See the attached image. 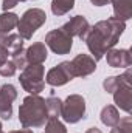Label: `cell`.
<instances>
[{"instance_id":"obj_1","label":"cell","mask_w":132,"mask_h":133,"mask_svg":"<svg viewBox=\"0 0 132 133\" xmlns=\"http://www.w3.org/2000/svg\"><path fill=\"white\" fill-rule=\"evenodd\" d=\"M126 30V22L117 17H109L107 20H99L93 26H90L86 36V43L89 51L93 54V59L98 62L104 57V54L112 50L120 36Z\"/></svg>"},{"instance_id":"obj_2","label":"cell","mask_w":132,"mask_h":133,"mask_svg":"<svg viewBox=\"0 0 132 133\" xmlns=\"http://www.w3.org/2000/svg\"><path fill=\"white\" fill-rule=\"evenodd\" d=\"M48 121L45 99L39 95H30L19 107V122L23 129H37Z\"/></svg>"},{"instance_id":"obj_3","label":"cell","mask_w":132,"mask_h":133,"mask_svg":"<svg viewBox=\"0 0 132 133\" xmlns=\"http://www.w3.org/2000/svg\"><path fill=\"white\" fill-rule=\"evenodd\" d=\"M45 20H47V14H45L44 9H40V8H30L19 19V23H17V31L19 33L17 34L23 40H30L33 37V34L45 23Z\"/></svg>"},{"instance_id":"obj_4","label":"cell","mask_w":132,"mask_h":133,"mask_svg":"<svg viewBox=\"0 0 132 133\" xmlns=\"http://www.w3.org/2000/svg\"><path fill=\"white\" fill-rule=\"evenodd\" d=\"M44 74L45 68L42 65H27L19 76V82L22 88L30 95H39L45 87Z\"/></svg>"},{"instance_id":"obj_5","label":"cell","mask_w":132,"mask_h":133,"mask_svg":"<svg viewBox=\"0 0 132 133\" xmlns=\"http://www.w3.org/2000/svg\"><path fill=\"white\" fill-rule=\"evenodd\" d=\"M61 116L67 124H76L86 118V101L81 95H70L62 102Z\"/></svg>"},{"instance_id":"obj_6","label":"cell","mask_w":132,"mask_h":133,"mask_svg":"<svg viewBox=\"0 0 132 133\" xmlns=\"http://www.w3.org/2000/svg\"><path fill=\"white\" fill-rule=\"evenodd\" d=\"M45 45L56 54L59 56H64L68 54L71 46H73V39L70 36H67L61 28L58 30H51L48 31L45 36Z\"/></svg>"},{"instance_id":"obj_7","label":"cell","mask_w":132,"mask_h":133,"mask_svg":"<svg viewBox=\"0 0 132 133\" xmlns=\"http://www.w3.org/2000/svg\"><path fill=\"white\" fill-rule=\"evenodd\" d=\"M71 79H75V76H73L71 68H70V61H65V62H61L59 65L53 66L47 73L45 82L51 87H62L67 82H70Z\"/></svg>"},{"instance_id":"obj_8","label":"cell","mask_w":132,"mask_h":133,"mask_svg":"<svg viewBox=\"0 0 132 133\" xmlns=\"http://www.w3.org/2000/svg\"><path fill=\"white\" fill-rule=\"evenodd\" d=\"M70 68L75 77H86L90 76L92 73H95L97 70V61L89 56V54H78L73 57V61H70Z\"/></svg>"},{"instance_id":"obj_9","label":"cell","mask_w":132,"mask_h":133,"mask_svg":"<svg viewBox=\"0 0 132 133\" xmlns=\"http://www.w3.org/2000/svg\"><path fill=\"white\" fill-rule=\"evenodd\" d=\"M17 98V90L13 84L0 87V118L9 121L13 116V102Z\"/></svg>"},{"instance_id":"obj_10","label":"cell","mask_w":132,"mask_h":133,"mask_svg":"<svg viewBox=\"0 0 132 133\" xmlns=\"http://www.w3.org/2000/svg\"><path fill=\"white\" fill-rule=\"evenodd\" d=\"M61 30L67 36H70L71 39L73 37H79L81 40H84L87 33H89V30H90V23L87 22V19L84 16H75L67 23H64L61 26Z\"/></svg>"},{"instance_id":"obj_11","label":"cell","mask_w":132,"mask_h":133,"mask_svg":"<svg viewBox=\"0 0 132 133\" xmlns=\"http://www.w3.org/2000/svg\"><path fill=\"white\" fill-rule=\"evenodd\" d=\"M107 65L112 68H129L132 65V54L129 50H109L106 54Z\"/></svg>"},{"instance_id":"obj_12","label":"cell","mask_w":132,"mask_h":133,"mask_svg":"<svg viewBox=\"0 0 132 133\" xmlns=\"http://www.w3.org/2000/svg\"><path fill=\"white\" fill-rule=\"evenodd\" d=\"M48 51L44 42H34L25 50V57L28 65H42L47 61Z\"/></svg>"},{"instance_id":"obj_13","label":"cell","mask_w":132,"mask_h":133,"mask_svg":"<svg viewBox=\"0 0 132 133\" xmlns=\"http://www.w3.org/2000/svg\"><path fill=\"white\" fill-rule=\"evenodd\" d=\"M112 95H113V101H115L117 107H120L126 113H131V110H132V85H121Z\"/></svg>"},{"instance_id":"obj_14","label":"cell","mask_w":132,"mask_h":133,"mask_svg":"<svg viewBox=\"0 0 132 133\" xmlns=\"http://www.w3.org/2000/svg\"><path fill=\"white\" fill-rule=\"evenodd\" d=\"M121 85H132V71L131 68H128L121 76H109L104 79L103 87L107 93H113L117 88H120Z\"/></svg>"},{"instance_id":"obj_15","label":"cell","mask_w":132,"mask_h":133,"mask_svg":"<svg viewBox=\"0 0 132 133\" xmlns=\"http://www.w3.org/2000/svg\"><path fill=\"white\" fill-rule=\"evenodd\" d=\"M113 6V17L120 20H129L132 17V0H110Z\"/></svg>"},{"instance_id":"obj_16","label":"cell","mask_w":132,"mask_h":133,"mask_svg":"<svg viewBox=\"0 0 132 133\" xmlns=\"http://www.w3.org/2000/svg\"><path fill=\"white\" fill-rule=\"evenodd\" d=\"M0 46H3V48H6L9 53H13V51H16V50H19V48H22L23 46V39L19 36V34H3L0 33Z\"/></svg>"},{"instance_id":"obj_17","label":"cell","mask_w":132,"mask_h":133,"mask_svg":"<svg viewBox=\"0 0 132 133\" xmlns=\"http://www.w3.org/2000/svg\"><path fill=\"white\" fill-rule=\"evenodd\" d=\"M101 122L107 127H115L120 121V111L117 110L115 105H106L103 110H101Z\"/></svg>"},{"instance_id":"obj_18","label":"cell","mask_w":132,"mask_h":133,"mask_svg":"<svg viewBox=\"0 0 132 133\" xmlns=\"http://www.w3.org/2000/svg\"><path fill=\"white\" fill-rule=\"evenodd\" d=\"M19 23V16L14 12H2L0 14V33L9 34Z\"/></svg>"},{"instance_id":"obj_19","label":"cell","mask_w":132,"mask_h":133,"mask_svg":"<svg viewBox=\"0 0 132 133\" xmlns=\"http://www.w3.org/2000/svg\"><path fill=\"white\" fill-rule=\"evenodd\" d=\"M47 105V113H48V119H59L61 116V110H62V101L56 96H50L45 99Z\"/></svg>"},{"instance_id":"obj_20","label":"cell","mask_w":132,"mask_h":133,"mask_svg":"<svg viewBox=\"0 0 132 133\" xmlns=\"http://www.w3.org/2000/svg\"><path fill=\"white\" fill-rule=\"evenodd\" d=\"M75 6V0H53L51 2V12L58 17L70 12Z\"/></svg>"},{"instance_id":"obj_21","label":"cell","mask_w":132,"mask_h":133,"mask_svg":"<svg viewBox=\"0 0 132 133\" xmlns=\"http://www.w3.org/2000/svg\"><path fill=\"white\" fill-rule=\"evenodd\" d=\"M110 133H132V118L131 116L120 118L118 124L112 127Z\"/></svg>"},{"instance_id":"obj_22","label":"cell","mask_w":132,"mask_h":133,"mask_svg":"<svg viewBox=\"0 0 132 133\" xmlns=\"http://www.w3.org/2000/svg\"><path fill=\"white\" fill-rule=\"evenodd\" d=\"M9 57H11V61L14 62V65H16L17 70H23L25 66L28 65V64H27V57H25V50H23V46L19 48V50H16V51H13Z\"/></svg>"},{"instance_id":"obj_23","label":"cell","mask_w":132,"mask_h":133,"mask_svg":"<svg viewBox=\"0 0 132 133\" xmlns=\"http://www.w3.org/2000/svg\"><path fill=\"white\" fill-rule=\"evenodd\" d=\"M44 133H67V129L59 119H48Z\"/></svg>"},{"instance_id":"obj_24","label":"cell","mask_w":132,"mask_h":133,"mask_svg":"<svg viewBox=\"0 0 132 133\" xmlns=\"http://www.w3.org/2000/svg\"><path fill=\"white\" fill-rule=\"evenodd\" d=\"M16 71H17V68H16L14 62L11 59L0 66V76H3V77H11V76L16 74Z\"/></svg>"},{"instance_id":"obj_25","label":"cell","mask_w":132,"mask_h":133,"mask_svg":"<svg viewBox=\"0 0 132 133\" xmlns=\"http://www.w3.org/2000/svg\"><path fill=\"white\" fill-rule=\"evenodd\" d=\"M9 56H11V53H9L6 48L0 46V66L3 65L5 62H8V61H9Z\"/></svg>"},{"instance_id":"obj_26","label":"cell","mask_w":132,"mask_h":133,"mask_svg":"<svg viewBox=\"0 0 132 133\" xmlns=\"http://www.w3.org/2000/svg\"><path fill=\"white\" fill-rule=\"evenodd\" d=\"M17 3H19V0H3V3H2V9L6 12L8 9H13Z\"/></svg>"},{"instance_id":"obj_27","label":"cell","mask_w":132,"mask_h":133,"mask_svg":"<svg viewBox=\"0 0 132 133\" xmlns=\"http://www.w3.org/2000/svg\"><path fill=\"white\" fill-rule=\"evenodd\" d=\"M90 2H92V5H95V6H104V5L109 3V0H90Z\"/></svg>"},{"instance_id":"obj_28","label":"cell","mask_w":132,"mask_h":133,"mask_svg":"<svg viewBox=\"0 0 132 133\" xmlns=\"http://www.w3.org/2000/svg\"><path fill=\"white\" fill-rule=\"evenodd\" d=\"M9 133H34L31 129H20V130H13V132Z\"/></svg>"},{"instance_id":"obj_29","label":"cell","mask_w":132,"mask_h":133,"mask_svg":"<svg viewBox=\"0 0 132 133\" xmlns=\"http://www.w3.org/2000/svg\"><path fill=\"white\" fill-rule=\"evenodd\" d=\"M86 133H103V132H101L99 129H97V127H90V129H89Z\"/></svg>"},{"instance_id":"obj_30","label":"cell","mask_w":132,"mask_h":133,"mask_svg":"<svg viewBox=\"0 0 132 133\" xmlns=\"http://www.w3.org/2000/svg\"><path fill=\"white\" fill-rule=\"evenodd\" d=\"M0 133H3V130H2V122H0Z\"/></svg>"},{"instance_id":"obj_31","label":"cell","mask_w":132,"mask_h":133,"mask_svg":"<svg viewBox=\"0 0 132 133\" xmlns=\"http://www.w3.org/2000/svg\"><path fill=\"white\" fill-rule=\"evenodd\" d=\"M19 2H27V0H19Z\"/></svg>"}]
</instances>
